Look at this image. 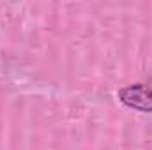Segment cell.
Wrapping results in <instances>:
<instances>
[{
    "instance_id": "1",
    "label": "cell",
    "mask_w": 152,
    "mask_h": 150,
    "mask_svg": "<svg viewBox=\"0 0 152 150\" xmlns=\"http://www.w3.org/2000/svg\"><path fill=\"white\" fill-rule=\"evenodd\" d=\"M118 97L126 106H129L133 110L152 113V79L120 88Z\"/></svg>"
}]
</instances>
